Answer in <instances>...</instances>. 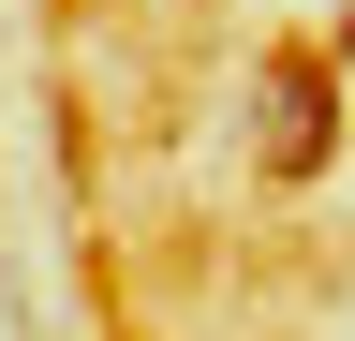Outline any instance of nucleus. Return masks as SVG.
Listing matches in <instances>:
<instances>
[{"instance_id":"obj_1","label":"nucleus","mask_w":355,"mask_h":341,"mask_svg":"<svg viewBox=\"0 0 355 341\" xmlns=\"http://www.w3.org/2000/svg\"><path fill=\"white\" fill-rule=\"evenodd\" d=\"M340 163V60L326 45H296V60H266V104H252V178L266 193H311Z\"/></svg>"}]
</instances>
